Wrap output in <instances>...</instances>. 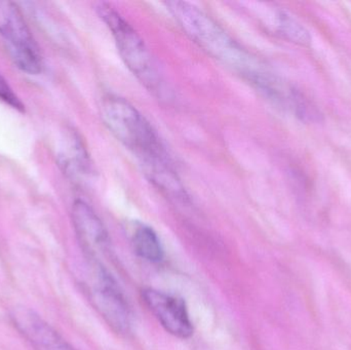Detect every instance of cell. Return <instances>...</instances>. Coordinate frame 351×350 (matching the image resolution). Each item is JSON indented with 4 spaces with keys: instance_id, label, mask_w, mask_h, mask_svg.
Wrapping results in <instances>:
<instances>
[{
    "instance_id": "6da1fadb",
    "label": "cell",
    "mask_w": 351,
    "mask_h": 350,
    "mask_svg": "<svg viewBox=\"0 0 351 350\" xmlns=\"http://www.w3.org/2000/svg\"><path fill=\"white\" fill-rule=\"evenodd\" d=\"M165 4L192 41L247 84L253 86L269 68L267 64L239 45L216 20L197 6L186 1H168Z\"/></svg>"
},
{
    "instance_id": "7a4b0ae2",
    "label": "cell",
    "mask_w": 351,
    "mask_h": 350,
    "mask_svg": "<svg viewBox=\"0 0 351 350\" xmlns=\"http://www.w3.org/2000/svg\"><path fill=\"white\" fill-rule=\"evenodd\" d=\"M100 115L111 135L135 155L141 168L170 158L152 123L129 101L107 95L101 101Z\"/></svg>"
},
{
    "instance_id": "3957f363",
    "label": "cell",
    "mask_w": 351,
    "mask_h": 350,
    "mask_svg": "<svg viewBox=\"0 0 351 350\" xmlns=\"http://www.w3.org/2000/svg\"><path fill=\"white\" fill-rule=\"evenodd\" d=\"M96 10L110 31L119 55L128 69L150 92L158 97L164 96L162 72L137 30L112 4L100 2L97 4Z\"/></svg>"
},
{
    "instance_id": "277c9868",
    "label": "cell",
    "mask_w": 351,
    "mask_h": 350,
    "mask_svg": "<svg viewBox=\"0 0 351 350\" xmlns=\"http://www.w3.org/2000/svg\"><path fill=\"white\" fill-rule=\"evenodd\" d=\"M88 294L95 310L117 334L127 336L133 327V312L112 275L103 265L92 264Z\"/></svg>"
},
{
    "instance_id": "5b68a950",
    "label": "cell",
    "mask_w": 351,
    "mask_h": 350,
    "mask_svg": "<svg viewBox=\"0 0 351 350\" xmlns=\"http://www.w3.org/2000/svg\"><path fill=\"white\" fill-rule=\"evenodd\" d=\"M0 35L19 69L33 75L43 71L40 49L14 2L0 1Z\"/></svg>"
},
{
    "instance_id": "8992f818",
    "label": "cell",
    "mask_w": 351,
    "mask_h": 350,
    "mask_svg": "<svg viewBox=\"0 0 351 350\" xmlns=\"http://www.w3.org/2000/svg\"><path fill=\"white\" fill-rule=\"evenodd\" d=\"M71 217L76 238L86 258L93 264L105 266V259L111 252V240L98 214L86 201L76 199Z\"/></svg>"
},
{
    "instance_id": "52a82bcc",
    "label": "cell",
    "mask_w": 351,
    "mask_h": 350,
    "mask_svg": "<svg viewBox=\"0 0 351 350\" xmlns=\"http://www.w3.org/2000/svg\"><path fill=\"white\" fill-rule=\"evenodd\" d=\"M142 298L167 332L178 338L193 334V326L184 300L154 289L142 291Z\"/></svg>"
},
{
    "instance_id": "ba28073f",
    "label": "cell",
    "mask_w": 351,
    "mask_h": 350,
    "mask_svg": "<svg viewBox=\"0 0 351 350\" xmlns=\"http://www.w3.org/2000/svg\"><path fill=\"white\" fill-rule=\"evenodd\" d=\"M16 330L34 350H76L33 310L16 308L10 314Z\"/></svg>"
},
{
    "instance_id": "9c48e42d",
    "label": "cell",
    "mask_w": 351,
    "mask_h": 350,
    "mask_svg": "<svg viewBox=\"0 0 351 350\" xmlns=\"http://www.w3.org/2000/svg\"><path fill=\"white\" fill-rule=\"evenodd\" d=\"M68 140V149L60 156V164L70 176H88L92 164L84 142L75 132H70Z\"/></svg>"
},
{
    "instance_id": "30bf717a",
    "label": "cell",
    "mask_w": 351,
    "mask_h": 350,
    "mask_svg": "<svg viewBox=\"0 0 351 350\" xmlns=\"http://www.w3.org/2000/svg\"><path fill=\"white\" fill-rule=\"evenodd\" d=\"M133 245L138 256L144 260L158 263L164 259L162 242L158 234L150 226L140 224L136 227L133 234Z\"/></svg>"
},
{
    "instance_id": "8fae6325",
    "label": "cell",
    "mask_w": 351,
    "mask_h": 350,
    "mask_svg": "<svg viewBox=\"0 0 351 350\" xmlns=\"http://www.w3.org/2000/svg\"><path fill=\"white\" fill-rule=\"evenodd\" d=\"M274 16H276L278 30L287 38L303 45H307L311 41L308 31L288 12L278 10H276Z\"/></svg>"
},
{
    "instance_id": "7c38bea8",
    "label": "cell",
    "mask_w": 351,
    "mask_h": 350,
    "mask_svg": "<svg viewBox=\"0 0 351 350\" xmlns=\"http://www.w3.org/2000/svg\"><path fill=\"white\" fill-rule=\"evenodd\" d=\"M0 101L8 104L12 108L23 112L25 110L24 105L21 102L20 99L14 94L10 84H8L3 76L0 74Z\"/></svg>"
}]
</instances>
